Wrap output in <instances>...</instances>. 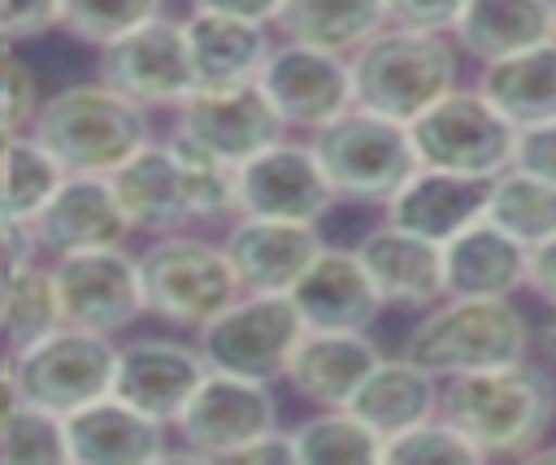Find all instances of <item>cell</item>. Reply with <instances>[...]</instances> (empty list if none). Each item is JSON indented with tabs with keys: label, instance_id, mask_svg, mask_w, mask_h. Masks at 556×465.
<instances>
[{
	"label": "cell",
	"instance_id": "cell-1",
	"mask_svg": "<svg viewBox=\"0 0 556 465\" xmlns=\"http://www.w3.org/2000/svg\"><path fill=\"white\" fill-rule=\"evenodd\" d=\"M439 413L478 448L482 461H530L556 426V374L534 356L456 374L443 378Z\"/></svg>",
	"mask_w": 556,
	"mask_h": 465
},
{
	"label": "cell",
	"instance_id": "cell-2",
	"mask_svg": "<svg viewBox=\"0 0 556 465\" xmlns=\"http://www.w3.org/2000/svg\"><path fill=\"white\" fill-rule=\"evenodd\" d=\"M130 230L169 235L187 222H213L235 213V165L182 143H143L113 174H104Z\"/></svg>",
	"mask_w": 556,
	"mask_h": 465
},
{
	"label": "cell",
	"instance_id": "cell-3",
	"mask_svg": "<svg viewBox=\"0 0 556 465\" xmlns=\"http://www.w3.org/2000/svg\"><path fill=\"white\" fill-rule=\"evenodd\" d=\"M400 352L434 378H456L526 361L534 352V326L513 296H443L421 309Z\"/></svg>",
	"mask_w": 556,
	"mask_h": 465
},
{
	"label": "cell",
	"instance_id": "cell-4",
	"mask_svg": "<svg viewBox=\"0 0 556 465\" xmlns=\"http://www.w3.org/2000/svg\"><path fill=\"white\" fill-rule=\"evenodd\" d=\"M348 74H352L356 109L408 126L426 104H434L443 91L456 87L460 48L452 43V35L387 22L348 56Z\"/></svg>",
	"mask_w": 556,
	"mask_h": 465
},
{
	"label": "cell",
	"instance_id": "cell-5",
	"mask_svg": "<svg viewBox=\"0 0 556 465\" xmlns=\"http://www.w3.org/2000/svg\"><path fill=\"white\" fill-rule=\"evenodd\" d=\"M30 135L65 174H113L148 143V109L109 83H74L35 109Z\"/></svg>",
	"mask_w": 556,
	"mask_h": 465
},
{
	"label": "cell",
	"instance_id": "cell-6",
	"mask_svg": "<svg viewBox=\"0 0 556 465\" xmlns=\"http://www.w3.org/2000/svg\"><path fill=\"white\" fill-rule=\"evenodd\" d=\"M313 156L334 191V200L387 204L400 183L417 169V152L404 122L378 117L369 109H348L313 130Z\"/></svg>",
	"mask_w": 556,
	"mask_h": 465
},
{
	"label": "cell",
	"instance_id": "cell-7",
	"mask_svg": "<svg viewBox=\"0 0 556 465\" xmlns=\"http://www.w3.org/2000/svg\"><path fill=\"white\" fill-rule=\"evenodd\" d=\"M408 139H413L417 165L465 174V178H495L500 169L513 165L517 126L478 87L456 83L408 122Z\"/></svg>",
	"mask_w": 556,
	"mask_h": 465
},
{
	"label": "cell",
	"instance_id": "cell-8",
	"mask_svg": "<svg viewBox=\"0 0 556 465\" xmlns=\"http://www.w3.org/2000/svg\"><path fill=\"white\" fill-rule=\"evenodd\" d=\"M139 282L143 309L174 326H200L239 296L226 248L174 230L139 252Z\"/></svg>",
	"mask_w": 556,
	"mask_h": 465
},
{
	"label": "cell",
	"instance_id": "cell-9",
	"mask_svg": "<svg viewBox=\"0 0 556 465\" xmlns=\"http://www.w3.org/2000/svg\"><path fill=\"white\" fill-rule=\"evenodd\" d=\"M113 369H117V348L109 335L100 330H83V326H56L43 339L26 343L13 352V382L17 395L35 409H48L56 417H65L70 409L109 395L113 391Z\"/></svg>",
	"mask_w": 556,
	"mask_h": 465
},
{
	"label": "cell",
	"instance_id": "cell-10",
	"mask_svg": "<svg viewBox=\"0 0 556 465\" xmlns=\"http://www.w3.org/2000/svg\"><path fill=\"white\" fill-rule=\"evenodd\" d=\"M195 330H200L195 348H200L208 369H226V374L269 382L287 369L291 343L300 339L304 322H300V313L291 309L287 296L239 291L226 309H217Z\"/></svg>",
	"mask_w": 556,
	"mask_h": 465
},
{
	"label": "cell",
	"instance_id": "cell-11",
	"mask_svg": "<svg viewBox=\"0 0 556 465\" xmlns=\"http://www.w3.org/2000/svg\"><path fill=\"white\" fill-rule=\"evenodd\" d=\"M48 269L56 282V304H61L65 326L117 335L139 313H148L143 282H139V256H130L122 243L61 252Z\"/></svg>",
	"mask_w": 556,
	"mask_h": 465
},
{
	"label": "cell",
	"instance_id": "cell-12",
	"mask_svg": "<svg viewBox=\"0 0 556 465\" xmlns=\"http://www.w3.org/2000/svg\"><path fill=\"white\" fill-rule=\"evenodd\" d=\"M100 83H109L113 91L130 96L143 109H178L195 87L182 22L156 13L135 30L109 39L100 48Z\"/></svg>",
	"mask_w": 556,
	"mask_h": 465
},
{
	"label": "cell",
	"instance_id": "cell-13",
	"mask_svg": "<svg viewBox=\"0 0 556 465\" xmlns=\"http://www.w3.org/2000/svg\"><path fill=\"white\" fill-rule=\"evenodd\" d=\"M178 435L195 456H239L256 435L278 426V400L269 382L226 374V369H204L200 387L178 413Z\"/></svg>",
	"mask_w": 556,
	"mask_h": 465
},
{
	"label": "cell",
	"instance_id": "cell-14",
	"mask_svg": "<svg viewBox=\"0 0 556 465\" xmlns=\"http://www.w3.org/2000/svg\"><path fill=\"white\" fill-rule=\"evenodd\" d=\"M256 87L269 100V109L278 113V122L300 126V130H317L330 117L352 109L348 56L308 48V43H291V39L282 48H269V56L256 74Z\"/></svg>",
	"mask_w": 556,
	"mask_h": 465
},
{
	"label": "cell",
	"instance_id": "cell-15",
	"mask_svg": "<svg viewBox=\"0 0 556 465\" xmlns=\"http://www.w3.org/2000/svg\"><path fill=\"white\" fill-rule=\"evenodd\" d=\"M334 204V191L308 143L274 139L235 165V213L239 217H282L317 222Z\"/></svg>",
	"mask_w": 556,
	"mask_h": 465
},
{
	"label": "cell",
	"instance_id": "cell-16",
	"mask_svg": "<svg viewBox=\"0 0 556 465\" xmlns=\"http://www.w3.org/2000/svg\"><path fill=\"white\" fill-rule=\"evenodd\" d=\"M178 139L222 165H239L282 139V122L261 96L256 78L239 87H195L178 104Z\"/></svg>",
	"mask_w": 556,
	"mask_h": 465
},
{
	"label": "cell",
	"instance_id": "cell-17",
	"mask_svg": "<svg viewBox=\"0 0 556 465\" xmlns=\"http://www.w3.org/2000/svg\"><path fill=\"white\" fill-rule=\"evenodd\" d=\"M39 252H83V248H113L130 235V222L109 187L104 174H65L48 204L30 222Z\"/></svg>",
	"mask_w": 556,
	"mask_h": 465
},
{
	"label": "cell",
	"instance_id": "cell-18",
	"mask_svg": "<svg viewBox=\"0 0 556 465\" xmlns=\"http://www.w3.org/2000/svg\"><path fill=\"white\" fill-rule=\"evenodd\" d=\"M222 248H226V261H230V269L239 278V291L287 296L291 282L321 252V235H317L313 222L239 217Z\"/></svg>",
	"mask_w": 556,
	"mask_h": 465
},
{
	"label": "cell",
	"instance_id": "cell-19",
	"mask_svg": "<svg viewBox=\"0 0 556 465\" xmlns=\"http://www.w3.org/2000/svg\"><path fill=\"white\" fill-rule=\"evenodd\" d=\"M204 356L191 343L178 339H135L117 348V369H113V395L148 413L152 422L169 426L178 422L182 404L204 378Z\"/></svg>",
	"mask_w": 556,
	"mask_h": 465
},
{
	"label": "cell",
	"instance_id": "cell-20",
	"mask_svg": "<svg viewBox=\"0 0 556 465\" xmlns=\"http://www.w3.org/2000/svg\"><path fill=\"white\" fill-rule=\"evenodd\" d=\"M291 309L313 330H369L382 313V300L356 256V248H326L287 291Z\"/></svg>",
	"mask_w": 556,
	"mask_h": 465
},
{
	"label": "cell",
	"instance_id": "cell-21",
	"mask_svg": "<svg viewBox=\"0 0 556 465\" xmlns=\"http://www.w3.org/2000/svg\"><path fill=\"white\" fill-rule=\"evenodd\" d=\"M356 256L382 309L421 313L434 300H443V243L421 239L395 222H382L356 243Z\"/></svg>",
	"mask_w": 556,
	"mask_h": 465
},
{
	"label": "cell",
	"instance_id": "cell-22",
	"mask_svg": "<svg viewBox=\"0 0 556 465\" xmlns=\"http://www.w3.org/2000/svg\"><path fill=\"white\" fill-rule=\"evenodd\" d=\"M65 452L78 465H143L165 452V430L122 395H96L61 417Z\"/></svg>",
	"mask_w": 556,
	"mask_h": 465
},
{
	"label": "cell",
	"instance_id": "cell-23",
	"mask_svg": "<svg viewBox=\"0 0 556 465\" xmlns=\"http://www.w3.org/2000/svg\"><path fill=\"white\" fill-rule=\"evenodd\" d=\"M382 361L378 343L365 330H313L304 326L291 343L282 378L313 400L317 409H339L352 400V391L365 382V374Z\"/></svg>",
	"mask_w": 556,
	"mask_h": 465
},
{
	"label": "cell",
	"instance_id": "cell-24",
	"mask_svg": "<svg viewBox=\"0 0 556 465\" xmlns=\"http://www.w3.org/2000/svg\"><path fill=\"white\" fill-rule=\"evenodd\" d=\"M526 274L530 248L486 217L443 239V296H517L526 291Z\"/></svg>",
	"mask_w": 556,
	"mask_h": 465
},
{
	"label": "cell",
	"instance_id": "cell-25",
	"mask_svg": "<svg viewBox=\"0 0 556 465\" xmlns=\"http://www.w3.org/2000/svg\"><path fill=\"white\" fill-rule=\"evenodd\" d=\"M182 39H187V61H191L195 87L252 83L265 65L269 48H274L265 35V22H248V17H230V13H204V9H195L182 22Z\"/></svg>",
	"mask_w": 556,
	"mask_h": 465
},
{
	"label": "cell",
	"instance_id": "cell-26",
	"mask_svg": "<svg viewBox=\"0 0 556 465\" xmlns=\"http://www.w3.org/2000/svg\"><path fill=\"white\" fill-rule=\"evenodd\" d=\"M61 178H65L61 161L35 135H17L9 143L0 161V252L4 261H26L39 252L30 222L48 204Z\"/></svg>",
	"mask_w": 556,
	"mask_h": 465
},
{
	"label": "cell",
	"instance_id": "cell-27",
	"mask_svg": "<svg viewBox=\"0 0 556 465\" xmlns=\"http://www.w3.org/2000/svg\"><path fill=\"white\" fill-rule=\"evenodd\" d=\"M482 196H486V178H465V174L417 165L382 209H387V222L443 243L460 226L482 217Z\"/></svg>",
	"mask_w": 556,
	"mask_h": 465
},
{
	"label": "cell",
	"instance_id": "cell-28",
	"mask_svg": "<svg viewBox=\"0 0 556 465\" xmlns=\"http://www.w3.org/2000/svg\"><path fill=\"white\" fill-rule=\"evenodd\" d=\"M439 391H443V378H434L430 369H421L417 361H408L400 352V356H382L343 409H352L378 439H387L404 426H417V422L434 417L439 413Z\"/></svg>",
	"mask_w": 556,
	"mask_h": 465
},
{
	"label": "cell",
	"instance_id": "cell-29",
	"mask_svg": "<svg viewBox=\"0 0 556 465\" xmlns=\"http://www.w3.org/2000/svg\"><path fill=\"white\" fill-rule=\"evenodd\" d=\"M473 87L517 130L552 122L556 117V35L534 43V48H521V52H508L500 61L478 65Z\"/></svg>",
	"mask_w": 556,
	"mask_h": 465
},
{
	"label": "cell",
	"instance_id": "cell-30",
	"mask_svg": "<svg viewBox=\"0 0 556 465\" xmlns=\"http://www.w3.org/2000/svg\"><path fill=\"white\" fill-rule=\"evenodd\" d=\"M552 39V0H465L452 43L478 65Z\"/></svg>",
	"mask_w": 556,
	"mask_h": 465
},
{
	"label": "cell",
	"instance_id": "cell-31",
	"mask_svg": "<svg viewBox=\"0 0 556 465\" xmlns=\"http://www.w3.org/2000/svg\"><path fill=\"white\" fill-rule=\"evenodd\" d=\"M274 26L291 43L352 56L369 35L387 26L382 0H278Z\"/></svg>",
	"mask_w": 556,
	"mask_h": 465
},
{
	"label": "cell",
	"instance_id": "cell-32",
	"mask_svg": "<svg viewBox=\"0 0 556 465\" xmlns=\"http://www.w3.org/2000/svg\"><path fill=\"white\" fill-rule=\"evenodd\" d=\"M482 217L495 222L517 243L534 248V243L556 235V183H547V178H539L530 169L508 165L495 178H486Z\"/></svg>",
	"mask_w": 556,
	"mask_h": 465
},
{
	"label": "cell",
	"instance_id": "cell-33",
	"mask_svg": "<svg viewBox=\"0 0 556 465\" xmlns=\"http://www.w3.org/2000/svg\"><path fill=\"white\" fill-rule=\"evenodd\" d=\"M56 326H61V304H56L52 269L39 265L35 256L4 261V326H0V335L9 339V348L17 352Z\"/></svg>",
	"mask_w": 556,
	"mask_h": 465
},
{
	"label": "cell",
	"instance_id": "cell-34",
	"mask_svg": "<svg viewBox=\"0 0 556 465\" xmlns=\"http://www.w3.org/2000/svg\"><path fill=\"white\" fill-rule=\"evenodd\" d=\"M295 461L304 465H356L382 461V439L352 413V409H321L291 430Z\"/></svg>",
	"mask_w": 556,
	"mask_h": 465
},
{
	"label": "cell",
	"instance_id": "cell-35",
	"mask_svg": "<svg viewBox=\"0 0 556 465\" xmlns=\"http://www.w3.org/2000/svg\"><path fill=\"white\" fill-rule=\"evenodd\" d=\"M382 461H391V465H473L482 456L443 413H434L417 426H404V430L387 435L382 439Z\"/></svg>",
	"mask_w": 556,
	"mask_h": 465
},
{
	"label": "cell",
	"instance_id": "cell-36",
	"mask_svg": "<svg viewBox=\"0 0 556 465\" xmlns=\"http://www.w3.org/2000/svg\"><path fill=\"white\" fill-rule=\"evenodd\" d=\"M0 461H13V465H56V461H70L61 417L22 400L13 409V417L4 422V430H0Z\"/></svg>",
	"mask_w": 556,
	"mask_h": 465
},
{
	"label": "cell",
	"instance_id": "cell-37",
	"mask_svg": "<svg viewBox=\"0 0 556 465\" xmlns=\"http://www.w3.org/2000/svg\"><path fill=\"white\" fill-rule=\"evenodd\" d=\"M165 9V0H61V26L83 39L104 48L109 39L135 30L139 22L156 17Z\"/></svg>",
	"mask_w": 556,
	"mask_h": 465
},
{
	"label": "cell",
	"instance_id": "cell-38",
	"mask_svg": "<svg viewBox=\"0 0 556 465\" xmlns=\"http://www.w3.org/2000/svg\"><path fill=\"white\" fill-rule=\"evenodd\" d=\"M35 109H39L35 74H30L26 61L17 56V39L0 30V113L13 117L17 126H30Z\"/></svg>",
	"mask_w": 556,
	"mask_h": 465
},
{
	"label": "cell",
	"instance_id": "cell-39",
	"mask_svg": "<svg viewBox=\"0 0 556 465\" xmlns=\"http://www.w3.org/2000/svg\"><path fill=\"white\" fill-rule=\"evenodd\" d=\"M391 26H413V30H439L452 35L465 0H382Z\"/></svg>",
	"mask_w": 556,
	"mask_h": 465
},
{
	"label": "cell",
	"instance_id": "cell-40",
	"mask_svg": "<svg viewBox=\"0 0 556 465\" xmlns=\"http://www.w3.org/2000/svg\"><path fill=\"white\" fill-rule=\"evenodd\" d=\"M61 26V0H0V30L13 39H35Z\"/></svg>",
	"mask_w": 556,
	"mask_h": 465
},
{
	"label": "cell",
	"instance_id": "cell-41",
	"mask_svg": "<svg viewBox=\"0 0 556 465\" xmlns=\"http://www.w3.org/2000/svg\"><path fill=\"white\" fill-rule=\"evenodd\" d=\"M513 165H517V169H530V174H539V178H547V183H556V117L517 130Z\"/></svg>",
	"mask_w": 556,
	"mask_h": 465
},
{
	"label": "cell",
	"instance_id": "cell-42",
	"mask_svg": "<svg viewBox=\"0 0 556 465\" xmlns=\"http://www.w3.org/2000/svg\"><path fill=\"white\" fill-rule=\"evenodd\" d=\"M526 291H534L547 309H556V235L530 248V274H526Z\"/></svg>",
	"mask_w": 556,
	"mask_h": 465
},
{
	"label": "cell",
	"instance_id": "cell-43",
	"mask_svg": "<svg viewBox=\"0 0 556 465\" xmlns=\"http://www.w3.org/2000/svg\"><path fill=\"white\" fill-rule=\"evenodd\" d=\"M191 9L230 13V17H248V22H274L278 0H191Z\"/></svg>",
	"mask_w": 556,
	"mask_h": 465
},
{
	"label": "cell",
	"instance_id": "cell-44",
	"mask_svg": "<svg viewBox=\"0 0 556 465\" xmlns=\"http://www.w3.org/2000/svg\"><path fill=\"white\" fill-rule=\"evenodd\" d=\"M235 461H295V448H291V435H278V426H274V430L256 435Z\"/></svg>",
	"mask_w": 556,
	"mask_h": 465
},
{
	"label": "cell",
	"instance_id": "cell-45",
	"mask_svg": "<svg viewBox=\"0 0 556 465\" xmlns=\"http://www.w3.org/2000/svg\"><path fill=\"white\" fill-rule=\"evenodd\" d=\"M534 352L556 369V309L547 313V322H543V326H534Z\"/></svg>",
	"mask_w": 556,
	"mask_h": 465
},
{
	"label": "cell",
	"instance_id": "cell-46",
	"mask_svg": "<svg viewBox=\"0 0 556 465\" xmlns=\"http://www.w3.org/2000/svg\"><path fill=\"white\" fill-rule=\"evenodd\" d=\"M22 404V395H17V382H13V374L9 369H0V430H4V422L13 417V409Z\"/></svg>",
	"mask_w": 556,
	"mask_h": 465
},
{
	"label": "cell",
	"instance_id": "cell-47",
	"mask_svg": "<svg viewBox=\"0 0 556 465\" xmlns=\"http://www.w3.org/2000/svg\"><path fill=\"white\" fill-rule=\"evenodd\" d=\"M17 135H22V126H17L13 117H4V113H0V161H4V152H9V143H13Z\"/></svg>",
	"mask_w": 556,
	"mask_h": 465
},
{
	"label": "cell",
	"instance_id": "cell-48",
	"mask_svg": "<svg viewBox=\"0 0 556 465\" xmlns=\"http://www.w3.org/2000/svg\"><path fill=\"white\" fill-rule=\"evenodd\" d=\"M530 461H556V443H547V439H543V443L530 452Z\"/></svg>",
	"mask_w": 556,
	"mask_h": 465
},
{
	"label": "cell",
	"instance_id": "cell-49",
	"mask_svg": "<svg viewBox=\"0 0 556 465\" xmlns=\"http://www.w3.org/2000/svg\"><path fill=\"white\" fill-rule=\"evenodd\" d=\"M0 326H4V265H0Z\"/></svg>",
	"mask_w": 556,
	"mask_h": 465
},
{
	"label": "cell",
	"instance_id": "cell-50",
	"mask_svg": "<svg viewBox=\"0 0 556 465\" xmlns=\"http://www.w3.org/2000/svg\"><path fill=\"white\" fill-rule=\"evenodd\" d=\"M552 35H556V0H552Z\"/></svg>",
	"mask_w": 556,
	"mask_h": 465
}]
</instances>
